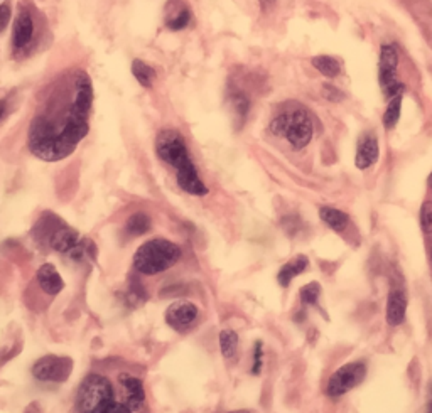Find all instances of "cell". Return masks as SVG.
Returning a JSON list of instances; mask_svg holds the SVG:
<instances>
[{
  "label": "cell",
  "instance_id": "cell-1",
  "mask_svg": "<svg viewBox=\"0 0 432 413\" xmlns=\"http://www.w3.org/2000/svg\"><path fill=\"white\" fill-rule=\"evenodd\" d=\"M92 101L93 85L85 71L77 70L59 79L29 125V150L48 162L73 154L90 130Z\"/></svg>",
  "mask_w": 432,
  "mask_h": 413
},
{
  "label": "cell",
  "instance_id": "cell-2",
  "mask_svg": "<svg viewBox=\"0 0 432 413\" xmlns=\"http://www.w3.org/2000/svg\"><path fill=\"white\" fill-rule=\"evenodd\" d=\"M155 150L157 155L166 162V164L173 165L176 169L177 184L183 191L193 196H206L208 188L201 181L198 169L193 164L191 157H189L188 147L183 135L174 128H166L159 134L157 142H155Z\"/></svg>",
  "mask_w": 432,
  "mask_h": 413
},
{
  "label": "cell",
  "instance_id": "cell-3",
  "mask_svg": "<svg viewBox=\"0 0 432 413\" xmlns=\"http://www.w3.org/2000/svg\"><path fill=\"white\" fill-rule=\"evenodd\" d=\"M181 259V248L162 238L146 241L134 255V267L139 274L153 276L169 270Z\"/></svg>",
  "mask_w": 432,
  "mask_h": 413
},
{
  "label": "cell",
  "instance_id": "cell-4",
  "mask_svg": "<svg viewBox=\"0 0 432 413\" xmlns=\"http://www.w3.org/2000/svg\"><path fill=\"white\" fill-rule=\"evenodd\" d=\"M271 132L279 137H286L293 149H304L313 139V122L308 110L301 105H287L271 122Z\"/></svg>",
  "mask_w": 432,
  "mask_h": 413
},
{
  "label": "cell",
  "instance_id": "cell-5",
  "mask_svg": "<svg viewBox=\"0 0 432 413\" xmlns=\"http://www.w3.org/2000/svg\"><path fill=\"white\" fill-rule=\"evenodd\" d=\"M113 401V386L101 374H90L78 388L77 405L81 413H97Z\"/></svg>",
  "mask_w": 432,
  "mask_h": 413
},
{
  "label": "cell",
  "instance_id": "cell-6",
  "mask_svg": "<svg viewBox=\"0 0 432 413\" xmlns=\"http://www.w3.org/2000/svg\"><path fill=\"white\" fill-rule=\"evenodd\" d=\"M365 376H366L365 361L346 363V365L341 366L340 370L335 371L333 376L329 378L328 386H326V393L331 398H338L350 392V390H353L355 386H358L360 383L365 380Z\"/></svg>",
  "mask_w": 432,
  "mask_h": 413
},
{
  "label": "cell",
  "instance_id": "cell-7",
  "mask_svg": "<svg viewBox=\"0 0 432 413\" xmlns=\"http://www.w3.org/2000/svg\"><path fill=\"white\" fill-rule=\"evenodd\" d=\"M397 68H399V52L395 46H382L380 52V71H378V81L386 98L392 100L404 93V85L397 78Z\"/></svg>",
  "mask_w": 432,
  "mask_h": 413
},
{
  "label": "cell",
  "instance_id": "cell-8",
  "mask_svg": "<svg viewBox=\"0 0 432 413\" xmlns=\"http://www.w3.org/2000/svg\"><path fill=\"white\" fill-rule=\"evenodd\" d=\"M71 371H73V361L68 356H43L32 366L34 378L46 383H64L71 376Z\"/></svg>",
  "mask_w": 432,
  "mask_h": 413
},
{
  "label": "cell",
  "instance_id": "cell-9",
  "mask_svg": "<svg viewBox=\"0 0 432 413\" xmlns=\"http://www.w3.org/2000/svg\"><path fill=\"white\" fill-rule=\"evenodd\" d=\"M196 317H198V307L189 301L174 302L166 310V322L177 332L188 331Z\"/></svg>",
  "mask_w": 432,
  "mask_h": 413
},
{
  "label": "cell",
  "instance_id": "cell-10",
  "mask_svg": "<svg viewBox=\"0 0 432 413\" xmlns=\"http://www.w3.org/2000/svg\"><path fill=\"white\" fill-rule=\"evenodd\" d=\"M119 383L125 392V403L132 410H139L144 401H146V388H144L142 380L134 376V374L122 373L119 376Z\"/></svg>",
  "mask_w": 432,
  "mask_h": 413
},
{
  "label": "cell",
  "instance_id": "cell-11",
  "mask_svg": "<svg viewBox=\"0 0 432 413\" xmlns=\"http://www.w3.org/2000/svg\"><path fill=\"white\" fill-rule=\"evenodd\" d=\"M380 149H378V140L373 134H366L360 139L358 149H356L355 164L358 169H369L378 161Z\"/></svg>",
  "mask_w": 432,
  "mask_h": 413
},
{
  "label": "cell",
  "instance_id": "cell-12",
  "mask_svg": "<svg viewBox=\"0 0 432 413\" xmlns=\"http://www.w3.org/2000/svg\"><path fill=\"white\" fill-rule=\"evenodd\" d=\"M405 310H407V299L402 289H392L386 299V324L397 328L405 319Z\"/></svg>",
  "mask_w": 432,
  "mask_h": 413
},
{
  "label": "cell",
  "instance_id": "cell-13",
  "mask_svg": "<svg viewBox=\"0 0 432 413\" xmlns=\"http://www.w3.org/2000/svg\"><path fill=\"white\" fill-rule=\"evenodd\" d=\"M34 32L32 17L28 9L19 10V16L14 22V48L24 49L31 44Z\"/></svg>",
  "mask_w": 432,
  "mask_h": 413
},
{
  "label": "cell",
  "instance_id": "cell-14",
  "mask_svg": "<svg viewBox=\"0 0 432 413\" xmlns=\"http://www.w3.org/2000/svg\"><path fill=\"white\" fill-rule=\"evenodd\" d=\"M36 279L41 289H43L44 294L48 295H58L64 287L63 276L59 275V272L56 270L55 265L51 263H44L43 267L37 270Z\"/></svg>",
  "mask_w": 432,
  "mask_h": 413
},
{
  "label": "cell",
  "instance_id": "cell-15",
  "mask_svg": "<svg viewBox=\"0 0 432 413\" xmlns=\"http://www.w3.org/2000/svg\"><path fill=\"white\" fill-rule=\"evenodd\" d=\"M79 241H81V236L78 234V231L68 228V226H58L49 236V246L59 253H70Z\"/></svg>",
  "mask_w": 432,
  "mask_h": 413
},
{
  "label": "cell",
  "instance_id": "cell-16",
  "mask_svg": "<svg viewBox=\"0 0 432 413\" xmlns=\"http://www.w3.org/2000/svg\"><path fill=\"white\" fill-rule=\"evenodd\" d=\"M191 21V10L184 6L181 0H169L168 2V16H166V26L170 31H181Z\"/></svg>",
  "mask_w": 432,
  "mask_h": 413
},
{
  "label": "cell",
  "instance_id": "cell-17",
  "mask_svg": "<svg viewBox=\"0 0 432 413\" xmlns=\"http://www.w3.org/2000/svg\"><path fill=\"white\" fill-rule=\"evenodd\" d=\"M308 265H309V260H308V256H304V255H297V256H294L291 261H287V263L280 268L277 274V280L280 285L289 287V283L293 282L294 276L301 275L302 272L308 268Z\"/></svg>",
  "mask_w": 432,
  "mask_h": 413
},
{
  "label": "cell",
  "instance_id": "cell-18",
  "mask_svg": "<svg viewBox=\"0 0 432 413\" xmlns=\"http://www.w3.org/2000/svg\"><path fill=\"white\" fill-rule=\"evenodd\" d=\"M320 218L323 219L326 225H328L333 231H336V233H341V231L346 230L348 225H350V218H348V214L343 213V211L336 210V208H329V206L321 208Z\"/></svg>",
  "mask_w": 432,
  "mask_h": 413
},
{
  "label": "cell",
  "instance_id": "cell-19",
  "mask_svg": "<svg viewBox=\"0 0 432 413\" xmlns=\"http://www.w3.org/2000/svg\"><path fill=\"white\" fill-rule=\"evenodd\" d=\"M153 226V221L146 213H135L128 218L127 225H125V231L128 236H142Z\"/></svg>",
  "mask_w": 432,
  "mask_h": 413
},
{
  "label": "cell",
  "instance_id": "cell-20",
  "mask_svg": "<svg viewBox=\"0 0 432 413\" xmlns=\"http://www.w3.org/2000/svg\"><path fill=\"white\" fill-rule=\"evenodd\" d=\"M311 63L326 78H336L341 71L340 63L335 58H331V56H316Z\"/></svg>",
  "mask_w": 432,
  "mask_h": 413
},
{
  "label": "cell",
  "instance_id": "cell-21",
  "mask_svg": "<svg viewBox=\"0 0 432 413\" xmlns=\"http://www.w3.org/2000/svg\"><path fill=\"white\" fill-rule=\"evenodd\" d=\"M219 350L226 359H232L238 350V336L232 329H225L219 332Z\"/></svg>",
  "mask_w": 432,
  "mask_h": 413
},
{
  "label": "cell",
  "instance_id": "cell-22",
  "mask_svg": "<svg viewBox=\"0 0 432 413\" xmlns=\"http://www.w3.org/2000/svg\"><path fill=\"white\" fill-rule=\"evenodd\" d=\"M132 73H134L135 79H137V81L144 86V88H150V86H153V81L155 78V71L149 66V64L135 59V61L132 63Z\"/></svg>",
  "mask_w": 432,
  "mask_h": 413
},
{
  "label": "cell",
  "instance_id": "cell-23",
  "mask_svg": "<svg viewBox=\"0 0 432 413\" xmlns=\"http://www.w3.org/2000/svg\"><path fill=\"white\" fill-rule=\"evenodd\" d=\"M70 259L73 261H78V263H83V261H88L93 260L95 255H97V248H95L93 241L90 240H81L79 243L71 250L70 253Z\"/></svg>",
  "mask_w": 432,
  "mask_h": 413
},
{
  "label": "cell",
  "instance_id": "cell-24",
  "mask_svg": "<svg viewBox=\"0 0 432 413\" xmlns=\"http://www.w3.org/2000/svg\"><path fill=\"white\" fill-rule=\"evenodd\" d=\"M400 110H402V94H399V97H393L392 100L389 101V105H386L385 115H384L385 128H389L390 130V128L395 127L400 119Z\"/></svg>",
  "mask_w": 432,
  "mask_h": 413
},
{
  "label": "cell",
  "instance_id": "cell-25",
  "mask_svg": "<svg viewBox=\"0 0 432 413\" xmlns=\"http://www.w3.org/2000/svg\"><path fill=\"white\" fill-rule=\"evenodd\" d=\"M321 297V285L317 282H311L308 285L301 287L299 290V299L304 305H317V301Z\"/></svg>",
  "mask_w": 432,
  "mask_h": 413
},
{
  "label": "cell",
  "instance_id": "cell-26",
  "mask_svg": "<svg viewBox=\"0 0 432 413\" xmlns=\"http://www.w3.org/2000/svg\"><path fill=\"white\" fill-rule=\"evenodd\" d=\"M230 103H232L235 115H237L240 120H245V117H247L248 108H250L248 98L245 97L244 93H235L232 94V98H230Z\"/></svg>",
  "mask_w": 432,
  "mask_h": 413
},
{
  "label": "cell",
  "instance_id": "cell-27",
  "mask_svg": "<svg viewBox=\"0 0 432 413\" xmlns=\"http://www.w3.org/2000/svg\"><path fill=\"white\" fill-rule=\"evenodd\" d=\"M420 228L424 233H432V201H424L420 206Z\"/></svg>",
  "mask_w": 432,
  "mask_h": 413
},
{
  "label": "cell",
  "instance_id": "cell-28",
  "mask_svg": "<svg viewBox=\"0 0 432 413\" xmlns=\"http://www.w3.org/2000/svg\"><path fill=\"white\" fill-rule=\"evenodd\" d=\"M323 97L328 101H331V103H340V101H343L344 98H346V94L341 92L340 88H336V86L324 85L323 86Z\"/></svg>",
  "mask_w": 432,
  "mask_h": 413
},
{
  "label": "cell",
  "instance_id": "cell-29",
  "mask_svg": "<svg viewBox=\"0 0 432 413\" xmlns=\"http://www.w3.org/2000/svg\"><path fill=\"white\" fill-rule=\"evenodd\" d=\"M97 413H134V410H132L127 403H120V401L113 400V401H110L107 407H104L100 412H97Z\"/></svg>",
  "mask_w": 432,
  "mask_h": 413
},
{
  "label": "cell",
  "instance_id": "cell-30",
  "mask_svg": "<svg viewBox=\"0 0 432 413\" xmlns=\"http://www.w3.org/2000/svg\"><path fill=\"white\" fill-rule=\"evenodd\" d=\"M262 356H264V350H262V343L257 341L255 343V350H253V367H252V373L253 374H259L262 371Z\"/></svg>",
  "mask_w": 432,
  "mask_h": 413
},
{
  "label": "cell",
  "instance_id": "cell-31",
  "mask_svg": "<svg viewBox=\"0 0 432 413\" xmlns=\"http://www.w3.org/2000/svg\"><path fill=\"white\" fill-rule=\"evenodd\" d=\"M9 21H10V7L9 3H2V6H0V32L7 28Z\"/></svg>",
  "mask_w": 432,
  "mask_h": 413
},
{
  "label": "cell",
  "instance_id": "cell-32",
  "mask_svg": "<svg viewBox=\"0 0 432 413\" xmlns=\"http://www.w3.org/2000/svg\"><path fill=\"white\" fill-rule=\"evenodd\" d=\"M6 115V101H0V119Z\"/></svg>",
  "mask_w": 432,
  "mask_h": 413
},
{
  "label": "cell",
  "instance_id": "cell-33",
  "mask_svg": "<svg viewBox=\"0 0 432 413\" xmlns=\"http://www.w3.org/2000/svg\"><path fill=\"white\" fill-rule=\"evenodd\" d=\"M427 413H432V398H431V401H429V407H427Z\"/></svg>",
  "mask_w": 432,
  "mask_h": 413
},
{
  "label": "cell",
  "instance_id": "cell-34",
  "mask_svg": "<svg viewBox=\"0 0 432 413\" xmlns=\"http://www.w3.org/2000/svg\"><path fill=\"white\" fill-rule=\"evenodd\" d=\"M230 413H252V412H248V410H235V412H230Z\"/></svg>",
  "mask_w": 432,
  "mask_h": 413
},
{
  "label": "cell",
  "instance_id": "cell-35",
  "mask_svg": "<svg viewBox=\"0 0 432 413\" xmlns=\"http://www.w3.org/2000/svg\"><path fill=\"white\" fill-rule=\"evenodd\" d=\"M429 188L432 189V174L429 176Z\"/></svg>",
  "mask_w": 432,
  "mask_h": 413
},
{
  "label": "cell",
  "instance_id": "cell-36",
  "mask_svg": "<svg viewBox=\"0 0 432 413\" xmlns=\"http://www.w3.org/2000/svg\"><path fill=\"white\" fill-rule=\"evenodd\" d=\"M265 2H274V0H265Z\"/></svg>",
  "mask_w": 432,
  "mask_h": 413
},
{
  "label": "cell",
  "instance_id": "cell-37",
  "mask_svg": "<svg viewBox=\"0 0 432 413\" xmlns=\"http://www.w3.org/2000/svg\"><path fill=\"white\" fill-rule=\"evenodd\" d=\"M431 260H432V253H431Z\"/></svg>",
  "mask_w": 432,
  "mask_h": 413
}]
</instances>
